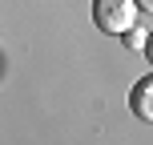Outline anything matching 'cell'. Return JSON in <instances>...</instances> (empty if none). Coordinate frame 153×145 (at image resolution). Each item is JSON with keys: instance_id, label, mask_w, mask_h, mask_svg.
Here are the masks:
<instances>
[{"instance_id": "5b68a950", "label": "cell", "mask_w": 153, "mask_h": 145, "mask_svg": "<svg viewBox=\"0 0 153 145\" xmlns=\"http://www.w3.org/2000/svg\"><path fill=\"white\" fill-rule=\"evenodd\" d=\"M141 4V12H153V0H137Z\"/></svg>"}, {"instance_id": "3957f363", "label": "cell", "mask_w": 153, "mask_h": 145, "mask_svg": "<svg viewBox=\"0 0 153 145\" xmlns=\"http://www.w3.org/2000/svg\"><path fill=\"white\" fill-rule=\"evenodd\" d=\"M125 40H129L133 48H141V53H145V40H149V32H145V28H129V32H125Z\"/></svg>"}, {"instance_id": "6da1fadb", "label": "cell", "mask_w": 153, "mask_h": 145, "mask_svg": "<svg viewBox=\"0 0 153 145\" xmlns=\"http://www.w3.org/2000/svg\"><path fill=\"white\" fill-rule=\"evenodd\" d=\"M137 0H93V20L109 36H125L129 28H137Z\"/></svg>"}, {"instance_id": "277c9868", "label": "cell", "mask_w": 153, "mask_h": 145, "mask_svg": "<svg viewBox=\"0 0 153 145\" xmlns=\"http://www.w3.org/2000/svg\"><path fill=\"white\" fill-rule=\"evenodd\" d=\"M145 61L153 65V32H149V40H145Z\"/></svg>"}, {"instance_id": "7a4b0ae2", "label": "cell", "mask_w": 153, "mask_h": 145, "mask_svg": "<svg viewBox=\"0 0 153 145\" xmlns=\"http://www.w3.org/2000/svg\"><path fill=\"white\" fill-rule=\"evenodd\" d=\"M129 109H133L137 121H149L153 125V73L141 77V81L129 89Z\"/></svg>"}]
</instances>
